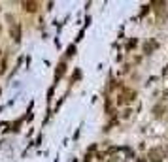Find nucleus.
<instances>
[{
    "label": "nucleus",
    "instance_id": "f257e3e1",
    "mask_svg": "<svg viewBox=\"0 0 168 162\" xmlns=\"http://www.w3.org/2000/svg\"><path fill=\"white\" fill-rule=\"evenodd\" d=\"M166 157V153L163 147H153V149H149V160L151 162H163V158Z\"/></svg>",
    "mask_w": 168,
    "mask_h": 162
},
{
    "label": "nucleus",
    "instance_id": "f03ea898",
    "mask_svg": "<svg viewBox=\"0 0 168 162\" xmlns=\"http://www.w3.org/2000/svg\"><path fill=\"white\" fill-rule=\"evenodd\" d=\"M10 34H11L13 41H21V25H19V23H13V25H11Z\"/></svg>",
    "mask_w": 168,
    "mask_h": 162
},
{
    "label": "nucleus",
    "instance_id": "7ed1b4c3",
    "mask_svg": "<svg viewBox=\"0 0 168 162\" xmlns=\"http://www.w3.org/2000/svg\"><path fill=\"white\" fill-rule=\"evenodd\" d=\"M23 10L29 13H34L38 10V2H23Z\"/></svg>",
    "mask_w": 168,
    "mask_h": 162
},
{
    "label": "nucleus",
    "instance_id": "20e7f679",
    "mask_svg": "<svg viewBox=\"0 0 168 162\" xmlns=\"http://www.w3.org/2000/svg\"><path fill=\"white\" fill-rule=\"evenodd\" d=\"M64 72H66V64H64V62H61V64L57 66V72H55V79L62 77V75H64Z\"/></svg>",
    "mask_w": 168,
    "mask_h": 162
},
{
    "label": "nucleus",
    "instance_id": "39448f33",
    "mask_svg": "<svg viewBox=\"0 0 168 162\" xmlns=\"http://www.w3.org/2000/svg\"><path fill=\"white\" fill-rule=\"evenodd\" d=\"M164 109H166L164 105H163V104H159V105H155V108H153V113L159 117V115H163V111H164Z\"/></svg>",
    "mask_w": 168,
    "mask_h": 162
},
{
    "label": "nucleus",
    "instance_id": "423d86ee",
    "mask_svg": "<svg viewBox=\"0 0 168 162\" xmlns=\"http://www.w3.org/2000/svg\"><path fill=\"white\" fill-rule=\"evenodd\" d=\"M155 47H157V41H149V44H145L144 51H145V53H151V51H153V49H155Z\"/></svg>",
    "mask_w": 168,
    "mask_h": 162
},
{
    "label": "nucleus",
    "instance_id": "0eeeda50",
    "mask_svg": "<svg viewBox=\"0 0 168 162\" xmlns=\"http://www.w3.org/2000/svg\"><path fill=\"white\" fill-rule=\"evenodd\" d=\"M74 53H76V47H74V45H70V47H68V53H66V55H68V57H72Z\"/></svg>",
    "mask_w": 168,
    "mask_h": 162
},
{
    "label": "nucleus",
    "instance_id": "6e6552de",
    "mask_svg": "<svg viewBox=\"0 0 168 162\" xmlns=\"http://www.w3.org/2000/svg\"><path fill=\"white\" fill-rule=\"evenodd\" d=\"M0 30H2V29H0Z\"/></svg>",
    "mask_w": 168,
    "mask_h": 162
}]
</instances>
